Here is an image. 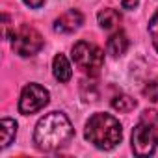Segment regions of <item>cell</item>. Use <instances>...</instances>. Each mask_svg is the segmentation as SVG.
<instances>
[{"label":"cell","mask_w":158,"mask_h":158,"mask_svg":"<svg viewBox=\"0 0 158 158\" xmlns=\"http://www.w3.org/2000/svg\"><path fill=\"white\" fill-rule=\"evenodd\" d=\"M112 108L117 110V112H123V114H128L136 108V101L128 95H115L112 99Z\"/></svg>","instance_id":"obj_12"},{"label":"cell","mask_w":158,"mask_h":158,"mask_svg":"<svg viewBox=\"0 0 158 158\" xmlns=\"http://www.w3.org/2000/svg\"><path fill=\"white\" fill-rule=\"evenodd\" d=\"M84 23V15L76 10H69L63 15H60L54 21V32L58 34H73L74 30H78Z\"/></svg>","instance_id":"obj_7"},{"label":"cell","mask_w":158,"mask_h":158,"mask_svg":"<svg viewBox=\"0 0 158 158\" xmlns=\"http://www.w3.org/2000/svg\"><path fill=\"white\" fill-rule=\"evenodd\" d=\"M10 37V15L4 13V39Z\"/></svg>","instance_id":"obj_17"},{"label":"cell","mask_w":158,"mask_h":158,"mask_svg":"<svg viewBox=\"0 0 158 158\" xmlns=\"http://www.w3.org/2000/svg\"><path fill=\"white\" fill-rule=\"evenodd\" d=\"M149 34H151V39H152V45L158 52V11L152 15V19L149 21Z\"/></svg>","instance_id":"obj_13"},{"label":"cell","mask_w":158,"mask_h":158,"mask_svg":"<svg viewBox=\"0 0 158 158\" xmlns=\"http://www.w3.org/2000/svg\"><path fill=\"white\" fill-rule=\"evenodd\" d=\"M48 91L39 86V84H28L24 86L23 93H21V99H19V112L23 115H32L39 110H43L47 104H48Z\"/></svg>","instance_id":"obj_6"},{"label":"cell","mask_w":158,"mask_h":158,"mask_svg":"<svg viewBox=\"0 0 158 158\" xmlns=\"http://www.w3.org/2000/svg\"><path fill=\"white\" fill-rule=\"evenodd\" d=\"M23 2L26 4V6H30V8H34V10H37V8H41L47 0H23Z\"/></svg>","instance_id":"obj_15"},{"label":"cell","mask_w":158,"mask_h":158,"mask_svg":"<svg viewBox=\"0 0 158 158\" xmlns=\"http://www.w3.org/2000/svg\"><path fill=\"white\" fill-rule=\"evenodd\" d=\"M158 143V114L145 110L141 119L132 130V151L136 156H149Z\"/></svg>","instance_id":"obj_3"},{"label":"cell","mask_w":158,"mask_h":158,"mask_svg":"<svg viewBox=\"0 0 158 158\" xmlns=\"http://www.w3.org/2000/svg\"><path fill=\"white\" fill-rule=\"evenodd\" d=\"M73 61L78 69H82L89 76H97L104 65V52L93 43L88 41H78L73 47Z\"/></svg>","instance_id":"obj_4"},{"label":"cell","mask_w":158,"mask_h":158,"mask_svg":"<svg viewBox=\"0 0 158 158\" xmlns=\"http://www.w3.org/2000/svg\"><path fill=\"white\" fill-rule=\"evenodd\" d=\"M97 21L101 24V28L112 32V30H117L119 28V23H121V13L117 10H112V8H104L99 11L97 15Z\"/></svg>","instance_id":"obj_9"},{"label":"cell","mask_w":158,"mask_h":158,"mask_svg":"<svg viewBox=\"0 0 158 158\" xmlns=\"http://www.w3.org/2000/svg\"><path fill=\"white\" fill-rule=\"evenodd\" d=\"M11 47H13V52L23 56V58L34 56V54H37L43 48V35L34 26L23 24L17 32H13Z\"/></svg>","instance_id":"obj_5"},{"label":"cell","mask_w":158,"mask_h":158,"mask_svg":"<svg viewBox=\"0 0 158 158\" xmlns=\"http://www.w3.org/2000/svg\"><path fill=\"white\" fill-rule=\"evenodd\" d=\"M143 95L149 97L152 102H156V101H158V84H156V82H149V84L145 86V89H143Z\"/></svg>","instance_id":"obj_14"},{"label":"cell","mask_w":158,"mask_h":158,"mask_svg":"<svg viewBox=\"0 0 158 158\" xmlns=\"http://www.w3.org/2000/svg\"><path fill=\"white\" fill-rule=\"evenodd\" d=\"M73 134H74V128L69 117L61 112H50L37 121L35 132H34V143L39 151L50 152L63 147L73 138Z\"/></svg>","instance_id":"obj_1"},{"label":"cell","mask_w":158,"mask_h":158,"mask_svg":"<svg viewBox=\"0 0 158 158\" xmlns=\"http://www.w3.org/2000/svg\"><path fill=\"white\" fill-rule=\"evenodd\" d=\"M52 73H54V76H56L58 82H69V80H71V76H73L71 63H69V60H67L63 54H56V56H54Z\"/></svg>","instance_id":"obj_8"},{"label":"cell","mask_w":158,"mask_h":158,"mask_svg":"<svg viewBox=\"0 0 158 158\" xmlns=\"http://www.w3.org/2000/svg\"><path fill=\"white\" fill-rule=\"evenodd\" d=\"M0 128H2V143H0V147L6 149L17 136V123L10 117H4L2 123H0Z\"/></svg>","instance_id":"obj_11"},{"label":"cell","mask_w":158,"mask_h":158,"mask_svg":"<svg viewBox=\"0 0 158 158\" xmlns=\"http://www.w3.org/2000/svg\"><path fill=\"white\" fill-rule=\"evenodd\" d=\"M138 2H139V0H121V6L125 10H134L138 6Z\"/></svg>","instance_id":"obj_16"},{"label":"cell","mask_w":158,"mask_h":158,"mask_svg":"<svg viewBox=\"0 0 158 158\" xmlns=\"http://www.w3.org/2000/svg\"><path fill=\"white\" fill-rule=\"evenodd\" d=\"M86 139L102 151H110L123 139L121 123L110 114H93L86 123Z\"/></svg>","instance_id":"obj_2"},{"label":"cell","mask_w":158,"mask_h":158,"mask_svg":"<svg viewBox=\"0 0 158 158\" xmlns=\"http://www.w3.org/2000/svg\"><path fill=\"white\" fill-rule=\"evenodd\" d=\"M128 45H130V43H128L127 34H125V32H121V30H117V32H114V34H112V37L108 39V52H110L112 56L119 58V56H123V54L127 52Z\"/></svg>","instance_id":"obj_10"}]
</instances>
